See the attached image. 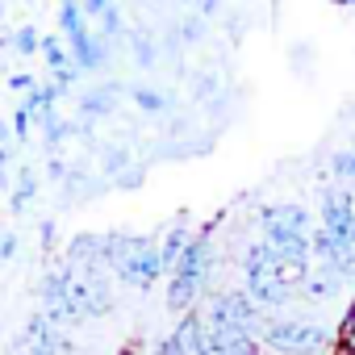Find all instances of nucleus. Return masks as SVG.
Instances as JSON below:
<instances>
[{
	"mask_svg": "<svg viewBox=\"0 0 355 355\" xmlns=\"http://www.w3.org/2000/svg\"><path fill=\"white\" fill-rule=\"evenodd\" d=\"M84 5L80 0H63V9H59V30H63V38H76V34H84Z\"/></svg>",
	"mask_w": 355,
	"mask_h": 355,
	"instance_id": "obj_10",
	"label": "nucleus"
},
{
	"mask_svg": "<svg viewBox=\"0 0 355 355\" xmlns=\"http://www.w3.org/2000/svg\"><path fill=\"white\" fill-rule=\"evenodd\" d=\"M209 322L214 326H243V330L259 334L263 313H259V305H255V297L247 288H226V293H218L209 301Z\"/></svg>",
	"mask_w": 355,
	"mask_h": 355,
	"instance_id": "obj_5",
	"label": "nucleus"
},
{
	"mask_svg": "<svg viewBox=\"0 0 355 355\" xmlns=\"http://www.w3.org/2000/svg\"><path fill=\"white\" fill-rule=\"evenodd\" d=\"M322 226L355 251V201H351L347 189H326L322 193Z\"/></svg>",
	"mask_w": 355,
	"mask_h": 355,
	"instance_id": "obj_6",
	"label": "nucleus"
},
{
	"mask_svg": "<svg viewBox=\"0 0 355 355\" xmlns=\"http://www.w3.org/2000/svg\"><path fill=\"white\" fill-rule=\"evenodd\" d=\"M130 96H134V105H138V109H146V113H159V109H167V96H163V92H150V88H134Z\"/></svg>",
	"mask_w": 355,
	"mask_h": 355,
	"instance_id": "obj_14",
	"label": "nucleus"
},
{
	"mask_svg": "<svg viewBox=\"0 0 355 355\" xmlns=\"http://www.w3.org/2000/svg\"><path fill=\"white\" fill-rule=\"evenodd\" d=\"M105 9H113V0H84V13L88 17H101Z\"/></svg>",
	"mask_w": 355,
	"mask_h": 355,
	"instance_id": "obj_18",
	"label": "nucleus"
},
{
	"mask_svg": "<svg viewBox=\"0 0 355 355\" xmlns=\"http://www.w3.org/2000/svg\"><path fill=\"white\" fill-rule=\"evenodd\" d=\"M259 230L280 251L313 255V226H309V214L301 205H263L259 209Z\"/></svg>",
	"mask_w": 355,
	"mask_h": 355,
	"instance_id": "obj_3",
	"label": "nucleus"
},
{
	"mask_svg": "<svg viewBox=\"0 0 355 355\" xmlns=\"http://www.w3.org/2000/svg\"><path fill=\"white\" fill-rule=\"evenodd\" d=\"M209 355H226V351H209Z\"/></svg>",
	"mask_w": 355,
	"mask_h": 355,
	"instance_id": "obj_21",
	"label": "nucleus"
},
{
	"mask_svg": "<svg viewBox=\"0 0 355 355\" xmlns=\"http://www.w3.org/2000/svg\"><path fill=\"white\" fill-rule=\"evenodd\" d=\"M330 293H334V280H330V276H326V280H305V297H309V301H326Z\"/></svg>",
	"mask_w": 355,
	"mask_h": 355,
	"instance_id": "obj_15",
	"label": "nucleus"
},
{
	"mask_svg": "<svg viewBox=\"0 0 355 355\" xmlns=\"http://www.w3.org/2000/svg\"><path fill=\"white\" fill-rule=\"evenodd\" d=\"M113 84L109 88H101V92H92V96H84V113H92V117H101V113H109L113 109Z\"/></svg>",
	"mask_w": 355,
	"mask_h": 355,
	"instance_id": "obj_12",
	"label": "nucleus"
},
{
	"mask_svg": "<svg viewBox=\"0 0 355 355\" xmlns=\"http://www.w3.org/2000/svg\"><path fill=\"white\" fill-rule=\"evenodd\" d=\"M34 201V180L30 175H21V189H17V197H13V209H21V205H30Z\"/></svg>",
	"mask_w": 355,
	"mask_h": 355,
	"instance_id": "obj_16",
	"label": "nucleus"
},
{
	"mask_svg": "<svg viewBox=\"0 0 355 355\" xmlns=\"http://www.w3.org/2000/svg\"><path fill=\"white\" fill-rule=\"evenodd\" d=\"M334 175H338V184L355 189V150H338L334 155Z\"/></svg>",
	"mask_w": 355,
	"mask_h": 355,
	"instance_id": "obj_13",
	"label": "nucleus"
},
{
	"mask_svg": "<svg viewBox=\"0 0 355 355\" xmlns=\"http://www.w3.org/2000/svg\"><path fill=\"white\" fill-rule=\"evenodd\" d=\"M189 243H193V234H189V222L180 218V222L167 230V239L159 243V255H163V268H167V272L180 263V255H184V247H189Z\"/></svg>",
	"mask_w": 355,
	"mask_h": 355,
	"instance_id": "obj_9",
	"label": "nucleus"
},
{
	"mask_svg": "<svg viewBox=\"0 0 355 355\" xmlns=\"http://www.w3.org/2000/svg\"><path fill=\"white\" fill-rule=\"evenodd\" d=\"M67 46H71V59H76L80 71H101V67H105V46H101L88 30L76 34V38H67Z\"/></svg>",
	"mask_w": 355,
	"mask_h": 355,
	"instance_id": "obj_8",
	"label": "nucleus"
},
{
	"mask_svg": "<svg viewBox=\"0 0 355 355\" xmlns=\"http://www.w3.org/2000/svg\"><path fill=\"white\" fill-rule=\"evenodd\" d=\"M101 30H105V34H117V30H121V13H117V9H105V13H101Z\"/></svg>",
	"mask_w": 355,
	"mask_h": 355,
	"instance_id": "obj_17",
	"label": "nucleus"
},
{
	"mask_svg": "<svg viewBox=\"0 0 355 355\" xmlns=\"http://www.w3.org/2000/svg\"><path fill=\"white\" fill-rule=\"evenodd\" d=\"M247 293L255 297V305H259V309H284V305L293 301V288H288V284H280V280H272V276L247 280Z\"/></svg>",
	"mask_w": 355,
	"mask_h": 355,
	"instance_id": "obj_7",
	"label": "nucleus"
},
{
	"mask_svg": "<svg viewBox=\"0 0 355 355\" xmlns=\"http://www.w3.org/2000/svg\"><path fill=\"white\" fill-rule=\"evenodd\" d=\"M13 46H17V55H42V34L34 26H21L13 34Z\"/></svg>",
	"mask_w": 355,
	"mask_h": 355,
	"instance_id": "obj_11",
	"label": "nucleus"
},
{
	"mask_svg": "<svg viewBox=\"0 0 355 355\" xmlns=\"http://www.w3.org/2000/svg\"><path fill=\"white\" fill-rule=\"evenodd\" d=\"M171 288H167V309H189L197 297H201V288H205V276H209V234H197L189 247H184V255H180V263H175L171 272Z\"/></svg>",
	"mask_w": 355,
	"mask_h": 355,
	"instance_id": "obj_4",
	"label": "nucleus"
},
{
	"mask_svg": "<svg viewBox=\"0 0 355 355\" xmlns=\"http://www.w3.org/2000/svg\"><path fill=\"white\" fill-rule=\"evenodd\" d=\"M13 255V239H0V259H9Z\"/></svg>",
	"mask_w": 355,
	"mask_h": 355,
	"instance_id": "obj_19",
	"label": "nucleus"
},
{
	"mask_svg": "<svg viewBox=\"0 0 355 355\" xmlns=\"http://www.w3.org/2000/svg\"><path fill=\"white\" fill-rule=\"evenodd\" d=\"M201 9H205V13H214V9H218V0H201Z\"/></svg>",
	"mask_w": 355,
	"mask_h": 355,
	"instance_id": "obj_20",
	"label": "nucleus"
},
{
	"mask_svg": "<svg viewBox=\"0 0 355 355\" xmlns=\"http://www.w3.org/2000/svg\"><path fill=\"white\" fill-rule=\"evenodd\" d=\"M259 343L280 351V355H318L330 347V330L305 318H263Z\"/></svg>",
	"mask_w": 355,
	"mask_h": 355,
	"instance_id": "obj_2",
	"label": "nucleus"
},
{
	"mask_svg": "<svg viewBox=\"0 0 355 355\" xmlns=\"http://www.w3.org/2000/svg\"><path fill=\"white\" fill-rule=\"evenodd\" d=\"M101 263H109L117 272L121 284L146 293L167 268H163V255H159V243L150 234H105V251H101Z\"/></svg>",
	"mask_w": 355,
	"mask_h": 355,
	"instance_id": "obj_1",
	"label": "nucleus"
}]
</instances>
